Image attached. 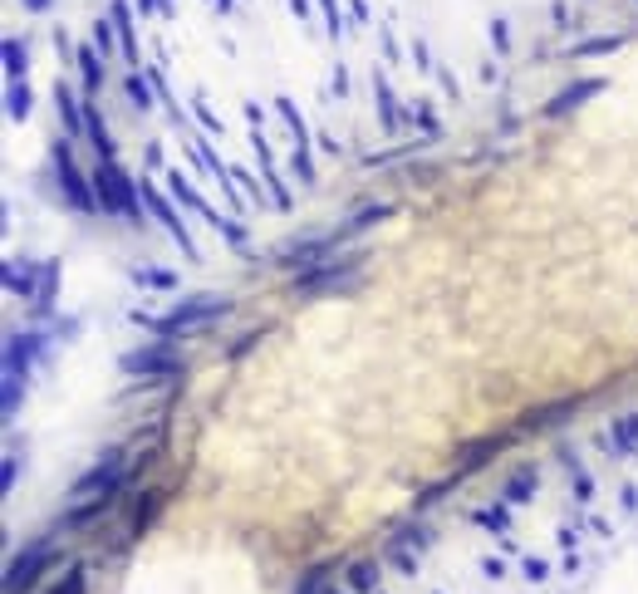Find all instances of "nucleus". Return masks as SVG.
<instances>
[{"instance_id":"obj_1","label":"nucleus","mask_w":638,"mask_h":594,"mask_svg":"<svg viewBox=\"0 0 638 594\" xmlns=\"http://www.w3.org/2000/svg\"><path fill=\"white\" fill-rule=\"evenodd\" d=\"M212 315H226V300H206V305L177 310L172 319H162V329H182V325H197V319H212Z\"/></svg>"}]
</instances>
